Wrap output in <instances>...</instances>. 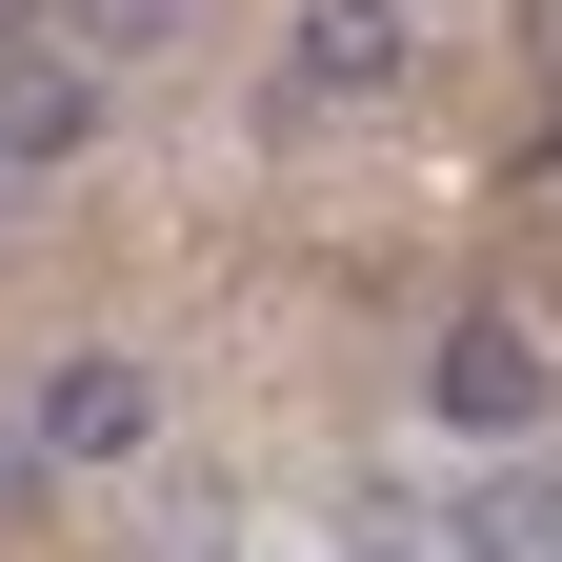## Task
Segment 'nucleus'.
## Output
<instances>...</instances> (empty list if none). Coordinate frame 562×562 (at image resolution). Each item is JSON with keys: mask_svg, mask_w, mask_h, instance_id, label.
<instances>
[{"mask_svg": "<svg viewBox=\"0 0 562 562\" xmlns=\"http://www.w3.org/2000/svg\"><path fill=\"white\" fill-rule=\"evenodd\" d=\"M41 21H60V41H81V60H161V41L201 21V0H41Z\"/></svg>", "mask_w": 562, "mask_h": 562, "instance_id": "nucleus-5", "label": "nucleus"}, {"mask_svg": "<svg viewBox=\"0 0 562 562\" xmlns=\"http://www.w3.org/2000/svg\"><path fill=\"white\" fill-rule=\"evenodd\" d=\"M21 442H41V462H140V442H161V382H140V362H101V341H81V362H41V402H21Z\"/></svg>", "mask_w": 562, "mask_h": 562, "instance_id": "nucleus-4", "label": "nucleus"}, {"mask_svg": "<svg viewBox=\"0 0 562 562\" xmlns=\"http://www.w3.org/2000/svg\"><path fill=\"white\" fill-rule=\"evenodd\" d=\"M81 140H101V60L81 41H0V181H41V161H81Z\"/></svg>", "mask_w": 562, "mask_h": 562, "instance_id": "nucleus-3", "label": "nucleus"}, {"mask_svg": "<svg viewBox=\"0 0 562 562\" xmlns=\"http://www.w3.org/2000/svg\"><path fill=\"white\" fill-rule=\"evenodd\" d=\"M422 402H442L462 442H542V402H562V362H542V322H522V302H462L442 341H422Z\"/></svg>", "mask_w": 562, "mask_h": 562, "instance_id": "nucleus-1", "label": "nucleus"}, {"mask_svg": "<svg viewBox=\"0 0 562 562\" xmlns=\"http://www.w3.org/2000/svg\"><path fill=\"white\" fill-rule=\"evenodd\" d=\"M41 482H60V462H41V442H21V422H0V522H21V503H41Z\"/></svg>", "mask_w": 562, "mask_h": 562, "instance_id": "nucleus-7", "label": "nucleus"}, {"mask_svg": "<svg viewBox=\"0 0 562 562\" xmlns=\"http://www.w3.org/2000/svg\"><path fill=\"white\" fill-rule=\"evenodd\" d=\"M0 222H21V181H0Z\"/></svg>", "mask_w": 562, "mask_h": 562, "instance_id": "nucleus-8", "label": "nucleus"}, {"mask_svg": "<svg viewBox=\"0 0 562 562\" xmlns=\"http://www.w3.org/2000/svg\"><path fill=\"white\" fill-rule=\"evenodd\" d=\"M402 0H302L281 21V121H341V101H402Z\"/></svg>", "mask_w": 562, "mask_h": 562, "instance_id": "nucleus-2", "label": "nucleus"}, {"mask_svg": "<svg viewBox=\"0 0 562 562\" xmlns=\"http://www.w3.org/2000/svg\"><path fill=\"white\" fill-rule=\"evenodd\" d=\"M462 562H562V482H503V503H462Z\"/></svg>", "mask_w": 562, "mask_h": 562, "instance_id": "nucleus-6", "label": "nucleus"}]
</instances>
